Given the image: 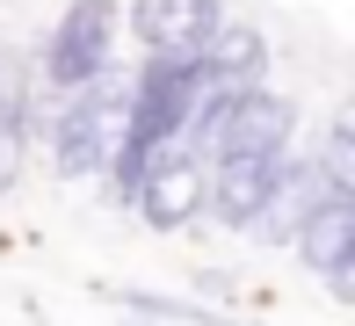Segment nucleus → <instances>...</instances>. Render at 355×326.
Returning <instances> with one entry per match:
<instances>
[{
    "instance_id": "obj_1",
    "label": "nucleus",
    "mask_w": 355,
    "mask_h": 326,
    "mask_svg": "<svg viewBox=\"0 0 355 326\" xmlns=\"http://www.w3.org/2000/svg\"><path fill=\"white\" fill-rule=\"evenodd\" d=\"M116 130H123V87L116 80H87V87L66 94L58 109V130H51V153H58V174L80 182V174H102L109 153H116Z\"/></svg>"
},
{
    "instance_id": "obj_2",
    "label": "nucleus",
    "mask_w": 355,
    "mask_h": 326,
    "mask_svg": "<svg viewBox=\"0 0 355 326\" xmlns=\"http://www.w3.org/2000/svg\"><path fill=\"white\" fill-rule=\"evenodd\" d=\"M109 51H116V0H66L51 51H44V73H51V87L73 94L109 73Z\"/></svg>"
},
{
    "instance_id": "obj_3",
    "label": "nucleus",
    "mask_w": 355,
    "mask_h": 326,
    "mask_svg": "<svg viewBox=\"0 0 355 326\" xmlns=\"http://www.w3.org/2000/svg\"><path fill=\"white\" fill-rule=\"evenodd\" d=\"M131 210L153 225V232H182V225L203 210V160L189 153V145H159V153L138 167Z\"/></svg>"
},
{
    "instance_id": "obj_4",
    "label": "nucleus",
    "mask_w": 355,
    "mask_h": 326,
    "mask_svg": "<svg viewBox=\"0 0 355 326\" xmlns=\"http://www.w3.org/2000/svg\"><path fill=\"white\" fill-rule=\"evenodd\" d=\"M283 174H290V153H276V160L225 153V160L203 167V210H211L218 225H232V232H247V225L268 210V196L283 189Z\"/></svg>"
},
{
    "instance_id": "obj_5",
    "label": "nucleus",
    "mask_w": 355,
    "mask_h": 326,
    "mask_svg": "<svg viewBox=\"0 0 355 326\" xmlns=\"http://www.w3.org/2000/svg\"><path fill=\"white\" fill-rule=\"evenodd\" d=\"M290 239H297L304 268H319L334 283V298H348V275H355V196L319 189L312 203H304V218H297Z\"/></svg>"
},
{
    "instance_id": "obj_6",
    "label": "nucleus",
    "mask_w": 355,
    "mask_h": 326,
    "mask_svg": "<svg viewBox=\"0 0 355 326\" xmlns=\"http://www.w3.org/2000/svg\"><path fill=\"white\" fill-rule=\"evenodd\" d=\"M225 8L218 0H131V29L153 58H182V51H203L218 37Z\"/></svg>"
},
{
    "instance_id": "obj_7",
    "label": "nucleus",
    "mask_w": 355,
    "mask_h": 326,
    "mask_svg": "<svg viewBox=\"0 0 355 326\" xmlns=\"http://www.w3.org/2000/svg\"><path fill=\"white\" fill-rule=\"evenodd\" d=\"M261 73H268V37L254 22H218V37L203 44V87L232 102V94L261 87Z\"/></svg>"
},
{
    "instance_id": "obj_8",
    "label": "nucleus",
    "mask_w": 355,
    "mask_h": 326,
    "mask_svg": "<svg viewBox=\"0 0 355 326\" xmlns=\"http://www.w3.org/2000/svg\"><path fill=\"white\" fill-rule=\"evenodd\" d=\"M0 87H8V58H0Z\"/></svg>"
}]
</instances>
